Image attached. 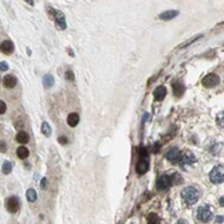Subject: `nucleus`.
I'll return each mask as SVG.
<instances>
[{"label": "nucleus", "mask_w": 224, "mask_h": 224, "mask_svg": "<svg viewBox=\"0 0 224 224\" xmlns=\"http://www.w3.org/2000/svg\"><path fill=\"white\" fill-rule=\"evenodd\" d=\"M181 197H183L184 203L186 205H193V204L197 203L199 197H200V192L195 186H186L185 189H183L181 192Z\"/></svg>", "instance_id": "1"}, {"label": "nucleus", "mask_w": 224, "mask_h": 224, "mask_svg": "<svg viewBox=\"0 0 224 224\" xmlns=\"http://www.w3.org/2000/svg\"><path fill=\"white\" fill-rule=\"evenodd\" d=\"M210 180L212 181L213 184H221L224 180V169H223V165H219V166H215V168L211 171L210 173Z\"/></svg>", "instance_id": "2"}, {"label": "nucleus", "mask_w": 224, "mask_h": 224, "mask_svg": "<svg viewBox=\"0 0 224 224\" xmlns=\"http://www.w3.org/2000/svg\"><path fill=\"white\" fill-rule=\"evenodd\" d=\"M219 82H220V78H219L217 74L211 73V74H208V75L204 77L203 81H201V83H203L204 87L212 89V87H216V86H217Z\"/></svg>", "instance_id": "3"}, {"label": "nucleus", "mask_w": 224, "mask_h": 224, "mask_svg": "<svg viewBox=\"0 0 224 224\" xmlns=\"http://www.w3.org/2000/svg\"><path fill=\"white\" fill-rule=\"evenodd\" d=\"M196 217H197L199 221H203V223H207L210 221L211 217H212V211L208 205H203L197 210V213H196Z\"/></svg>", "instance_id": "4"}, {"label": "nucleus", "mask_w": 224, "mask_h": 224, "mask_svg": "<svg viewBox=\"0 0 224 224\" xmlns=\"http://www.w3.org/2000/svg\"><path fill=\"white\" fill-rule=\"evenodd\" d=\"M172 177L168 175H163L160 178L157 180V183H156V186H157L158 191H165V189H168L169 185H172Z\"/></svg>", "instance_id": "5"}, {"label": "nucleus", "mask_w": 224, "mask_h": 224, "mask_svg": "<svg viewBox=\"0 0 224 224\" xmlns=\"http://www.w3.org/2000/svg\"><path fill=\"white\" fill-rule=\"evenodd\" d=\"M7 210L9 211L11 213H16L19 211V208H20V203H19V199L15 197V196H11L9 199H7Z\"/></svg>", "instance_id": "6"}, {"label": "nucleus", "mask_w": 224, "mask_h": 224, "mask_svg": "<svg viewBox=\"0 0 224 224\" xmlns=\"http://www.w3.org/2000/svg\"><path fill=\"white\" fill-rule=\"evenodd\" d=\"M177 16H178V11H177V9H168V11L161 12V14L158 15V19H160V20L166 22V20H172V19L177 18Z\"/></svg>", "instance_id": "7"}, {"label": "nucleus", "mask_w": 224, "mask_h": 224, "mask_svg": "<svg viewBox=\"0 0 224 224\" xmlns=\"http://www.w3.org/2000/svg\"><path fill=\"white\" fill-rule=\"evenodd\" d=\"M14 50H15V47L11 40H4L0 44V51H1L4 55H11V54L14 53Z\"/></svg>", "instance_id": "8"}, {"label": "nucleus", "mask_w": 224, "mask_h": 224, "mask_svg": "<svg viewBox=\"0 0 224 224\" xmlns=\"http://www.w3.org/2000/svg\"><path fill=\"white\" fill-rule=\"evenodd\" d=\"M178 160H180V165L183 166V168H185L186 165H192L196 161V157L193 153H186V154H184L183 157L178 158Z\"/></svg>", "instance_id": "9"}, {"label": "nucleus", "mask_w": 224, "mask_h": 224, "mask_svg": "<svg viewBox=\"0 0 224 224\" xmlns=\"http://www.w3.org/2000/svg\"><path fill=\"white\" fill-rule=\"evenodd\" d=\"M54 16H55V23H56V27H58L59 30H66L67 23H66V18H64V15L62 14V12L55 11V14H54Z\"/></svg>", "instance_id": "10"}, {"label": "nucleus", "mask_w": 224, "mask_h": 224, "mask_svg": "<svg viewBox=\"0 0 224 224\" xmlns=\"http://www.w3.org/2000/svg\"><path fill=\"white\" fill-rule=\"evenodd\" d=\"M148 169H149V164H148V161H146L145 158H141V160L137 163L136 172L138 173V175H145L146 172H148Z\"/></svg>", "instance_id": "11"}, {"label": "nucleus", "mask_w": 224, "mask_h": 224, "mask_svg": "<svg viewBox=\"0 0 224 224\" xmlns=\"http://www.w3.org/2000/svg\"><path fill=\"white\" fill-rule=\"evenodd\" d=\"M180 150H178V148H171L168 152H166L165 157L168 158L169 161H172V163H175V161H177L178 158H180Z\"/></svg>", "instance_id": "12"}, {"label": "nucleus", "mask_w": 224, "mask_h": 224, "mask_svg": "<svg viewBox=\"0 0 224 224\" xmlns=\"http://www.w3.org/2000/svg\"><path fill=\"white\" fill-rule=\"evenodd\" d=\"M16 78H15L14 75H6L3 79V85H4V87L6 89H12L16 86Z\"/></svg>", "instance_id": "13"}, {"label": "nucleus", "mask_w": 224, "mask_h": 224, "mask_svg": "<svg viewBox=\"0 0 224 224\" xmlns=\"http://www.w3.org/2000/svg\"><path fill=\"white\" fill-rule=\"evenodd\" d=\"M79 124V114L78 113H71L67 117V125L70 128H75Z\"/></svg>", "instance_id": "14"}, {"label": "nucleus", "mask_w": 224, "mask_h": 224, "mask_svg": "<svg viewBox=\"0 0 224 224\" xmlns=\"http://www.w3.org/2000/svg\"><path fill=\"white\" fill-rule=\"evenodd\" d=\"M184 91H185V86H184L183 82L178 81L173 85V93H175V97H181L184 94Z\"/></svg>", "instance_id": "15"}, {"label": "nucleus", "mask_w": 224, "mask_h": 224, "mask_svg": "<svg viewBox=\"0 0 224 224\" xmlns=\"http://www.w3.org/2000/svg\"><path fill=\"white\" fill-rule=\"evenodd\" d=\"M166 95V89L164 87V86H158L156 90H154V98L157 99V101H163L164 98H165Z\"/></svg>", "instance_id": "16"}, {"label": "nucleus", "mask_w": 224, "mask_h": 224, "mask_svg": "<svg viewBox=\"0 0 224 224\" xmlns=\"http://www.w3.org/2000/svg\"><path fill=\"white\" fill-rule=\"evenodd\" d=\"M16 141H18L19 144H22V145H24V144H27L30 141V136L28 133H26V132H19L18 134H16Z\"/></svg>", "instance_id": "17"}, {"label": "nucleus", "mask_w": 224, "mask_h": 224, "mask_svg": "<svg viewBox=\"0 0 224 224\" xmlns=\"http://www.w3.org/2000/svg\"><path fill=\"white\" fill-rule=\"evenodd\" d=\"M42 82H43V86L46 89H50L54 86V77L50 75V74H46V75L43 77V79H42Z\"/></svg>", "instance_id": "18"}, {"label": "nucleus", "mask_w": 224, "mask_h": 224, "mask_svg": "<svg viewBox=\"0 0 224 224\" xmlns=\"http://www.w3.org/2000/svg\"><path fill=\"white\" fill-rule=\"evenodd\" d=\"M16 154H18V157L20 158V160H26V158L30 156V152L26 146H19L18 150H16Z\"/></svg>", "instance_id": "19"}, {"label": "nucleus", "mask_w": 224, "mask_h": 224, "mask_svg": "<svg viewBox=\"0 0 224 224\" xmlns=\"http://www.w3.org/2000/svg\"><path fill=\"white\" fill-rule=\"evenodd\" d=\"M26 197H27V200L30 201V203H34V201H36V197H38V196H36V191L35 189H28V191H27L26 192Z\"/></svg>", "instance_id": "20"}, {"label": "nucleus", "mask_w": 224, "mask_h": 224, "mask_svg": "<svg viewBox=\"0 0 224 224\" xmlns=\"http://www.w3.org/2000/svg\"><path fill=\"white\" fill-rule=\"evenodd\" d=\"M146 221H148L149 224H157V223H160V217L157 216V213L152 212V213H149V215H148Z\"/></svg>", "instance_id": "21"}, {"label": "nucleus", "mask_w": 224, "mask_h": 224, "mask_svg": "<svg viewBox=\"0 0 224 224\" xmlns=\"http://www.w3.org/2000/svg\"><path fill=\"white\" fill-rule=\"evenodd\" d=\"M201 38H203V35H201V34H200V35H196V36H193L192 39H189V40H186V42H184V43H181L180 46H178V48H184V47L189 46V44H192L193 42H196V40H197V39H201Z\"/></svg>", "instance_id": "22"}, {"label": "nucleus", "mask_w": 224, "mask_h": 224, "mask_svg": "<svg viewBox=\"0 0 224 224\" xmlns=\"http://www.w3.org/2000/svg\"><path fill=\"white\" fill-rule=\"evenodd\" d=\"M40 130H42V133H43L46 137H50V136H51V128H50V125H48L47 122H43V124H42Z\"/></svg>", "instance_id": "23"}, {"label": "nucleus", "mask_w": 224, "mask_h": 224, "mask_svg": "<svg viewBox=\"0 0 224 224\" xmlns=\"http://www.w3.org/2000/svg\"><path fill=\"white\" fill-rule=\"evenodd\" d=\"M1 171H3L4 175H9L12 171V164L9 163V161H6V163L3 164V169H1Z\"/></svg>", "instance_id": "24"}, {"label": "nucleus", "mask_w": 224, "mask_h": 224, "mask_svg": "<svg viewBox=\"0 0 224 224\" xmlns=\"http://www.w3.org/2000/svg\"><path fill=\"white\" fill-rule=\"evenodd\" d=\"M148 156V150H146L145 146H140V157L141 158H145Z\"/></svg>", "instance_id": "25"}, {"label": "nucleus", "mask_w": 224, "mask_h": 224, "mask_svg": "<svg viewBox=\"0 0 224 224\" xmlns=\"http://www.w3.org/2000/svg\"><path fill=\"white\" fill-rule=\"evenodd\" d=\"M7 110V105L4 103L3 101H0V114H4Z\"/></svg>", "instance_id": "26"}, {"label": "nucleus", "mask_w": 224, "mask_h": 224, "mask_svg": "<svg viewBox=\"0 0 224 224\" xmlns=\"http://www.w3.org/2000/svg\"><path fill=\"white\" fill-rule=\"evenodd\" d=\"M0 152H1V153L7 152V144L4 142V141H0Z\"/></svg>", "instance_id": "27"}, {"label": "nucleus", "mask_w": 224, "mask_h": 224, "mask_svg": "<svg viewBox=\"0 0 224 224\" xmlns=\"http://www.w3.org/2000/svg\"><path fill=\"white\" fill-rule=\"evenodd\" d=\"M8 70V64L6 62H0V71H7Z\"/></svg>", "instance_id": "28"}, {"label": "nucleus", "mask_w": 224, "mask_h": 224, "mask_svg": "<svg viewBox=\"0 0 224 224\" xmlns=\"http://www.w3.org/2000/svg\"><path fill=\"white\" fill-rule=\"evenodd\" d=\"M66 79L67 81H73L74 79V74H73V71H66Z\"/></svg>", "instance_id": "29"}, {"label": "nucleus", "mask_w": 224, "mask_h": 224, "mask_svg": "<svg viewBox=\"0 0 224 224\" xmlns=\"http://www.w3.org/2000/svg\"><path fill=\"white\" fill-rule=\"evenodd\" d=\"M46 186H47V180H46V178H42L40 188H42V189H46Z\"/></svg>", "instance_id": "30"}, {"label": "nucleus", "mask_w": 224, "mask_h": 224, "mask_svg": "<svg viewBox=\"0 0 224 224\" xmlns=\"http://www.w3.org/2000/svg\"><path fill=\"white\" fill-rule=\"evenodd\" d=\"M58 141H59V142H61V144H67V138H66V137H64V136L59 137V138H58Z\"/></svg>", "instance_id": "31"}, {"label": "nucleus", "mask_w": 224, "mask_h": 224, "mask_svg": "<svg viewBox=\"0 0 224 224\" xmlns=\"http://www.w3.org/2000/svg\"><path fill=\"white\" fill-rule=\"evenodd\" d=\"M223 220H224L223 216H217V217H216V223H223Z\"/></svg>", "instance_id": "32"}, {"label": "nucleus", "mask_w": 224, "mask_h": 224, "mask_svg": "<svg viewBox=\"0 0 224 224\" xmlns=\"http://www.w3.org/2000/svg\"><path fill=\"white\" fill-rule=\"evenodd\" d=\"M26 1L30 4V6H34V0H26Z\"/></svg>", "instance_id": "33"}, {"label": "nucleus", "mask_w": 224, "mask_h": 224, "mask_svg": "<svg viewBox=\"0 0 224 224\" xmlns=\"http://www.w3.org/2000/svg\"><path fill=\"white\" fill-rule=\"evenodd\" d=\"M223 200H224V197H221V199H220V204H221V207L224 205V201H223Z\"/></svg>", "instance_id": "34"}]
</instances>
